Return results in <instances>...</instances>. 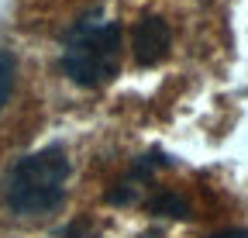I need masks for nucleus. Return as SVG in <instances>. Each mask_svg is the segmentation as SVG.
Masks as SVG:
<instances>
[{"mask_svg": "<svg viewBox=\"0 0 248 238\" xmlns=\"http://www.w3.org/2000/svg\"><path fill=\"white\" fill-rule=\"evenodd\" d=\"M69 180V156L62 145H48L14 162L7 176V204L17 214H48L66 197Z\"/></svg>", "mask_w": 248, "mask_h": 238, "instance_id": "obj_1", "label": "nucleus"}, {"mask_svg": "<svg viewBox=\"0 0 248 238\" xmlns=\"http://www.w3.org/2000/svg\"><path fill=\"white\" fill-rule=\"evenodd\" d=\"M121 24L114 21H83L76 24L66 52H62V69L79 86H104L121 69Z\"/></svg>", "mask_w": 248, "mask_h": 238, "instance_id": "obj_2", "label": "nucleus"}, {"mask_svg": "<svg viewBox=\"0 0 248 238\" xmlns=\"http://www.w3.org/2000/svg\"><path fill=\"white\" fill-rule=\"evenodd\" d=\"M131 48H135L138 66H159L172 48V28L162 17L145 14L135 28V35H131Z\"/></svg>", "mask_w": 248, "mask_h": 238, "instance_id": "obj_3", "label": "nucleus"}, {"mask_svg": "<svg viewBox=\"0 0 248 238\" xmlns=\"http://www.w3.org/2000/svg\"><path fill=\"white\" fill-rule=\"evenodd\" d=\"M14 73H17V63L11 52H0V111H4L11 90H14Z\"/></svg>", "mask_w": 248, "mask_h": 238, "instance_id": "obj_4", "label": "nucleus"}, {"mask_svg": "<svg viewBox=\"0 0 248 238\" xmlns=\"http://www.w3.org/2000/svg\"><path fill=\"white\" fill-rule=\"evenodd\" d=\"M152 211L155 214H169V218H186V214H190V207H186V200L176 197V193H162V197L152 200Z\"/></svg>", "mask_w": 248, "mask_h": 238, "instance_id": "obj_5", "label": "nucleus"}, {"mask_svg": "<svg viewBox=\"0 0 248 238\" xmlns=\"http://www.w3.org/2000/svg\"><path fill=\"white\" fill-rule=\"evenodd\" d=\"M55 238H93V224L90 221H73V224H66V228H62Z\"/></svg>", "mask_w": 248, "mask_h": 238, "instance_id": "obj_6", "label": "nucleus"}]
</instances>
